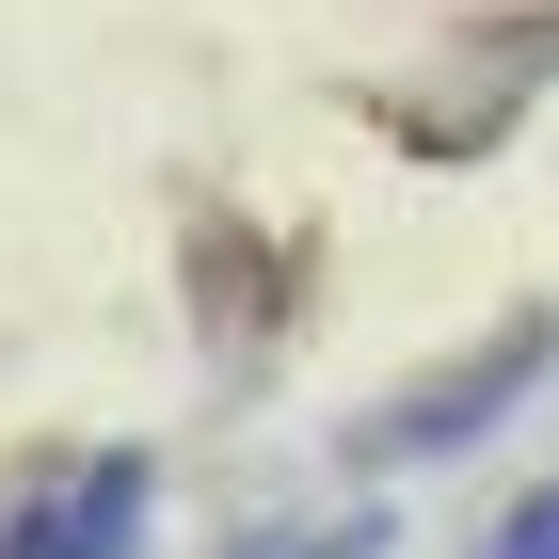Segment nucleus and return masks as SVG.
I'll list each match as a JSON object with an SVG mask.
<instances>
[{
	"mask_svg": "<svg viewBox=\"0 0 559 559\" xmlns=\"http://www.w3.org/2000/svg\"><path fill=\"white\" fill-rule=\"evenodd\" d=\"M224 559H384V512H288V527H240Z\"/></svg>",
	"mask_w": 559,
	"mask_h": 559,
	"instance_id": "7ed1b4c3",
	"label": "nucleus"
},
{
	"mask_svg": "<svg viewBox=\"0 0 559 559\" xmlns=\"http://www.w3.org/2000/svg\"><path fill=\"white\" fill-rule=\"evenodd\" d=\"M144 512H160L144 448H81V464L16 479V512H0V559H144Z\"/></svg>",
	"mask_w": 559,
	"mask_h": 559,
	"instance_id": "f257e3e1",
	"label": "nucleus"
},
{
	"mask_svg": "<svg viewBox=\"0 0 559 559\" xmlns=\"http://www.w3.org/2000/svg\"><path fill=\"white\" fill-rule=\"evenodd\" d=\"M479 559H559V479H544V496H512V512H496V544H479Z\"/></svg>",
	"mask_w": 559,
	"mask_h": 559,
	"instance_id": "20e7f679",
	"label": "nucleus"
},
{
	"mask_svg": "<svg viewBox=\"0 0 559 559\" xmlns=\"http://www.w3.org/2000/svg\"><path fill=\"white\" fill-rule=\"evenodd\" d=\"M544 352H559L544 320H512V336L479 352V368H431L416 400H384V416H368V464H431V448H464V431H496V416H512L527 384H544Z\"/></svg>",
	"mask_w": 559,
	"mask_h": 559,
	"instance_id": "f03ea898",
	"label": "nucleus"
}]
</instances>
